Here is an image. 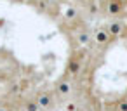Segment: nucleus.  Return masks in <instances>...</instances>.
Here are the masks:
<instances>
[{
	"label": "nucleus",
	"mask_w": 127,
	"mask_h": 111,
	"mask_svg": "<svg viewBox=\"0 0 127 111\" xmlns=\"http://www.w3.org/2000/svg\"><path fill=\"white\" fill-rule=\"evenodd\" d=\"M54 92H56L58 95H61V97H64V95H68V94L71 92V82L68 80V76H63V78H59V80L56 82Z\"/></svg>",
	"instance_id": "f03ea898"
},
{
	"label": "nucleus",
	"mask_w": 127,
	"mask_h": 111,
	"mask_svg": "<svg viewBox=\"0 0 127 111\" xmlns=\"http://www.w3.org/2000/svg\"><path fill=\"white\" fill-rule=\"evenodd\" d=\"M124 30H125V23H124V21H110V23L106 24V31H108V35H110L111 38L120 37V35L124 33Z\"/></svg>",
	"instance_id": "20e7f679"
},
{
	"label": "nucleus",
	"mask_w": 127,
	"mask_h": 111,
	"mask_svg": "<svg viewBox=\"0 0 127 111\" xmlns=\"http://www.w3.org/2000/svg\"><path fill=\"white\" fill-rule=\"evenodd\" d=\"M96 9H97L96 4H91V5H89V11H91V12H96Z\"/></svg>",
	"instance_id": "4468645a"
},
{
	"label": "nucleus",
	"mask_w": 127,
	"mask_h": 111,
	"mask_svg": "<svg viewBox=\"0 0 127 111\" xmlns=\"http://www.w3.org/2000/svg\"><path fill=\"white\" fill-rule=\"evenodd\" d=\"M103 9L110 14V16H118L124 9H125V2L124 0H115V2H104Z\"/></svg>",
	"instance_id": "7ed1b4c3"
},
{
	"label": "nucleus",
	"mask_w": 127,
	"mask_h": 111,
	"mask_svg": "<svg viewBox=\"0 0 127 111\" xmlns=\"http://www.w3.org/2000/svg\"><path fill=\"white\" fill-rule=\"evenodd\" d=\"M35 101H37V104H38L40 109H49L54 104V94L51 90H42V92L37 94Z\"/></svg>",
	"instance_id": "f257e3e1"
},
{
	"label": "nucleus",
	"mask_w": 127,
	"mask_h": 111,
	"mask_svg": "<svg viewBox=\"0 0 127 111\" xmlns=\"http://www.w3.org/2000/svg\"><path fill=\"white\" fill-rule=\"evenodd\" d=\"M94 40H96V44H99V45H108V44L111 42V37L108 35L106 28H96V30H94Z\"/></svg>",
	"instance_id": "423d86ee"
},
{
	"label": "nucleus",
	"mask_w": 127,
	"mask_h": 111,
	"mask_svg": "<svg viewBox=\"0 0 127 111\" xmlns=\"http://www.w3.org/2000/svg\"><path fill=\"white\" fill-rule=\"evenodd\" d=\"M66 111H77V104L75 102H68L66 104Z\"/></svg>",
	"instance_id": "9b49d317"
},
{
	"label": "nucleus",
	"mask_w": 127,
	"mask_h": 111,
	"mask_svg": "<svg viewBox=\"0 0 127 111\" xmlns=\"http://www.w3.org/2000/svg\"><path fill=\"white\" fill-rule=\"evenodd\" d=\"M23 109H25V111H38L40 108H38V104H37L35 97H30V99H26V101H25Z\"/></svg>",
	"instance_id": "0eeeda50"
},
{
	"label": "nucleus",
	"mask_w": 127,
	"mask_h": 111,
	"mask_svg": "<svg viewBox=\"0 0 127 111\" xmlns=\"http://www.w3.org/2000/svg\"><path fill=\"white\" fill-rule=\"evenodd\" d=\"M115 111H127V101H125V99L117 101V104H115Z\"/></svg>",
	"instance_id": "9d476101"
},
{
	"label": "nucleus",
	"mask_w": 127,
	"mask_h": 111,
	"mask_svg": "<svg viewBox=\"0 0 127 111\" xmlns=\"http://www.w3.org/2000/svg\"><path fill=\"white\" fill-rule=\"evenodd\" d=\"M19 89H21L19 85H14V87H11V92H12V94H14V92H19Z\"/></svg>",
	"instance_id": "ddd939ff"
},
{
	"label": "nucleus",
	"mask_w": 127,
	"mask_h": 111,
	"mask_svg": "<svg viewBox=\"0 0 127 111\" xmlns=\"http://www.w3.org/2000/svg\"><path fill=\"white\" fill-rule=\"evenodd\" d=\"M77 42H78L80 45H87V44H91V35H89L87 31H80V33L77 35Z\"/></svg>",
	"instance_id": "6e6552de"
},
{
	"label": "nucleus",
	"mask_w": 127,
	"mask_h": 111,
	"mask_svg": "<svg viewBox=\"0 0 127 111\" xmlns=\"http://www.w3.org/2000/svg\"><path fill=\"white\" fill-rule=\"evenodd\" d=\"M125 101H127V97H125Z\"/></svg>",
	"instance_id": "2eb2a0df"
},
{
	"label": "nucleus",
	"mask_w": 127,
	"mask_h": 111,
	"mask_svg": "<svg viewBox=\"0 0 127 111\" xmlns=\"http://www.w3.org/2000/svg\"><path fill=\"white\" fill-rule=\"evenodd\" d=\"M64 18L70 19V21L75 19V18H77V9H75V7H66V11H64Z\"/></svg>",
	"instance_id": "1a4fd4ad"
},
{
	"label": "nucleus",
	"mask_w": 127,
	"mask_h": 111,
	"mask_svg": "<svg viewBox=\"0 0 127 111\" xmlns=\"http://www.w3.org/2000/svg\"><path fill=\"white\" fill-rule=\"evenodd\" d=\"M82 69V63H80V57L77 56H71L70 61H68V66H66V75L64 76H77Z\"/></svg>",
	"instance_id": "39448f33"
},
{
	"label": "nucleus",
	"mask_w": 127,
	"mask_h": 111,
	"mask_svg": "<svg viewBox=\"0 0 127 111\" xmlns=\"http://www.w3.org/2000/svg\"><path fill=\"white\" fill-rule=\"evenodd\" d=\"M0 111H12V108L9 104H2V106H0Z\"/></svg>",
	"instance_id": "f8f14e48"
}]
</instances>
